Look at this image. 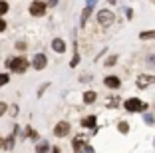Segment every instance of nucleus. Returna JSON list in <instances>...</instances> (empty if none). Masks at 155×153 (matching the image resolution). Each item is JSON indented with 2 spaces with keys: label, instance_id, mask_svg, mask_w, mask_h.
I'll return each instance as SVG.
<instances>
[{
  "label": "nucleus",
  "instance_id": "nucleus-28",
  "mask_svg": "<svg viewBox=\"0 0 155 153\" xmlns=\"http://www.w3.org/2000/svg\"><path fill=\"white\" fill-rule=\"evenodd\" d=\"M0 149H4V139L0 137Z\"/></svg>",
  "mask_w": 155,
  "mask_h": 153
},
{
  "label": "nucleus",
  "instance_id": "nucleus-3",
  "mask_svg": "<svg viewBox=\"0 0 155 153\" xmlns=\"http://www.w3.org/2000/svg\"><path fill=\"white\" fill-rule=\"evenodd\" d=\"M97 22L104 28L111 26V22H114V12H111V10H100V12H97Z\"/></svg>",
  "mask_w": 155,
  "mask_h": 153
},
{
  "label": "nucleus",
  "instance_id": "nucleus-5",
  "mask_svg": "<svg viewBox=\"0 0 155 153\" xmlns=\"http://www.w3.org/2000/svg\"><path fill=\"white\" fill-rule=\"evenodd\" d=\"M54 133H56V137H66V135L70 133V123H68V121H60V123H56Z\"/></svg>",
  "mask_w": 155,
  "mask_h": 153
},
{
  "label": "nucleus",
  "instance_id": "nucleus-26",
  "mask_svg": "<svg viewBox=\"0 0 155 153\" xmlns=\"http://www.w3.org/2000/svg\"><path fill=\"white\" fill-rule=\"evenodd\" d=\"M84 151H86V153H94V149H91L90 145H86V147H84Z\"/></svg>",
  "mask_w": 155,
  "mask_h": 153
},
{
  "label": "nucleus",
  "instance_id": "nucleus-24",
  "mask_svg": "<svg viewBox=\"0 0 155 153\" xmlns=\"http://www.w3.org/2000/svg\"><path fill=\"white\" fill-rule=\"evenodd\" d=\"M16 48H18V50H26V44H24V42H18V44H16Z\"/></svg>",
  "mask_w": 155,
  "mask_h": 153
},
{
  "label": "nucleus",
  "instance_id": "nucleus-22",
  "mask_svg": "<svg viewBox=\"0 0 155 153\" xmlns=\"http://www.w3.org/2000/svg\"><path fill=\"white\" fill-rule=\"evenodd\" d=\"M6 30V20H2V16H0V32Z\"/></svg>",
  "mask_w": 155,
  "mask_h": 153
},
{
  "label": "nucleus",
  "instance_id": "nucleus-13",
  "mask_svg": "<svg viewBox=\"0 0 155 153\" xmlns=\"http://www.w3.org/2000/svg\"><path fill=\"white\" fill-rule=\"evenodd\" d=\"M139 38L141 40H155V30H145L139 34Z\"/></svg>",
  "mask_w": 155,
  "mask_h": 153
},
{
  "label": "nucleus",
  "instance_id": "nucleus-9",
  "mask_svg": "<svg viewBox=\"0 0 155 153\" xmlns=\"http://www.w3.org/2000/svg\"><path fill=\"white\" fill-rule=\"evenodd\" d=\"M104 84H105L107 88H111V90H115V88L121 86V80H119L117 76H107V78L104 80Z\"/></svg>",
  "mask_w": 155,
  "mask_h": 153
},
{
  "label": "nucleus",
  "instance_id": "nucleus-10",
  "mask_svg": "<svg viewBox=\"0 0 155 153\" xmlns=\"http://www.w3.org/2000/svg\"><path fill=\"white\" fill-rule=\"evenodd\" d=\"M151 81H153V78H151V76H139V78H137V86H139V88L143 90V88L149 86Z\"/></svg>",
  "mask_w": 155,
  "mask_h": 153
},
{
  "label": "nucleus",
  "instance_id": "nucleus-17",
  "mask_svg": "<svg viewBox=\"0 0 155 153\" xmlns=\"http://www.w3.org/2000/svg\"><path fill=\"white\" fill-rule=\"evenodd\" d=\"M8 12V2L6 0H0V16H4Z\"/></svg>",
  "mask_w": 155,
  "mask_h": 153
},
{
  "label": "nucleus",
  "instance_id": "nucleus-6",
  "mask_svg": "<svg viewBox=\"0 0 155 153\" xmlns=\"http://www.w3.org/2000/svg\"><path fill=\"white\" fill-rule=\"evenodd\" d=\"M46 64H48V58H46L44 54H36V56H34V60H32L34 70H44Z\"/></svg>",
  "mask_w": 155,
  "mask_h": 153
},
{
  "label": "nucleus",
  "instance_id": "nucleus-4",
  "mask_svg": "<svg viewBox=\"0 0 155 153\" xmlns=\"http://www.w3.org/2000/svg\"><path fill=\"white\" fill-rule=\"evenodd\" d=\"M46 2H42V0H34L32 4H30V14L32 16H44L46 14Z\"/></svg>",
  "mask_w": 155,
  "mask_h": 153
},
{
  "label": "nucleus",
  "instance_id": "nucleus-12",
  "mask_svg": "<svg viewBox=\"0 0 155 153\" xmlns=\"http://www.w3.org/2000/svg\"><path fill=\"white\" fill-rule=\"evenodd\" d=\"M16 131H18V127H14V133L4 139V149H12L14 147V137H16Z\"/></svg>",
  "mask_w": 155,
  "mask_h": 153
},
{
  "label": "nucleus",
  "instance_id": "nucleus-16",
  "mask_svg": "<svg viewBox=\"0 0 155 153\" xmlns=\"http://www.w3.org/2000/svg\"><path fill=\"white\" fill-rule=\"evenodd\" d=\"M90 14H91V8L90 6H86V8H84V12H82V26H86V22H87V18H90Z\"/></svg>",
  "mask_w": 155,
  "mask_h": 153
},
{
  "label": "nucleus",
  "instance_id": "nucleus-27",
  "mask_svg": "<svg viewBox=\"0 0 155 153\" xmlns=\"http://www.w3.org/2000/svg\"><path fill=\"white\" fill-rule=\"evenodd\" d=\"M94 4H96V0H87V6L90 8H94Z\"/></svg>",
  "mask_w": 155,
  "mask_h": 153
},
{
  "label": "nucleus",
  "instance_id": "nucleus-29",
  "mask_svg": "<svg viewBox=\"0 0 155 153\" xmlns=\"http://www.w3.org/2000/svg\"><path fill=\"white\" fill-rule=\"evenodd\" d=\"M110 2H111V4H114V2H115V0H110Z\"/></svg>",
  "mask_w": 155,
  "mask_h": 153
},
{
  "label": "nucleus",
  "instance_id": "nucleus-15",
  "mask_svg": "<svg viewBox=\"0 0 155 153\" xmlns=\"http://www.w3.org/2000/svg\"><path fill=\"white\" fill-rule=\"evenodd\" d=\"M48 149H50L48 141H40V143L36 145V153H48Z\"/></svg>",
  "mask_w": 155,
  "mask_h": 153
},
{
  "label": "nucleus",
  "instance_id": "nucleus-23",
  "mask_svg": "<svg viewBox=\"0 0 155 153\" xmlns=\"http://www.w3.org/2000/svg\"><path fill=\"white\" fill-rule=\"evenodd\" d=\"M44 2H46V6H56L58 4V0H44Z\"/></svg>",
  "mask_w": 155,
  "mask_h": 153
},
{
  "label": "nucleus",
  "instance_id": "nucleus-25",
  "mask_svg": "<svg viewBox=\"0 0 155 153\" xmlns=\"http://www.w3.org/2000/svg\"><path fill=\"white\" fill-rule=\"evenodd\" d=\"M145 121H147V123H153L155 119H153V117H151V115H145Z\"/></svg>",
  "mask_w": 155,
  "mask_h": 153
},
{
  "label": "nucleus",
  "instance_id": "nucleus-11",
  "mask_svg": "<svg viewBox=\"0 0 155 153\" xmlns=\"http://www.w3.org/2000/svg\"><path fill=\"white\" fill-rule=\"evenodd\" d=\"M82 125H84V127H94V129H96V115L84 117V119H82Z\"/></svg>",
  "mask_w": 155,
  "mask_h": 153
},
{
  "label": "nucleus",
  "instance_id": "nucleus-21",
  "mask_svg": "<svg viewBox=\"0 0 155 153\" xmlns=\"http://www.w3.org/2000/svg\"><path fill=\"white\" fill-rule=\"evenodd\" d=\"M6 109H8V105H6L4 101H0V115H4V113H6Z\"/></svg>",
  "mask_w": 155,
  "mask_h": 153
},
{
  "label": "nucleus",
  "instance_id": "nucleus-8",
  "mask_svg": "<svg viewBox=\"0 0 155 153\" xmlns=\"http://www.w3.org/2000/svg\"><path fill=\"white\" fill-rule=\"evenodd\" d=\"M52 50H54V52H58V54H64V52H66L64 40H62V38H54V40H52Z\"/></svg>",
  "mask_w": 155,
  "mask_h": 153
},
{
  "label": "nucleus",
  "instance_id": "nucleus-14",
  "mask_svg": "<svg viewBox=\"0 0 155 153\" xmlns=\"http://www.w3.org/2000/svg\"><path fill=\"white\" fill-rule=\"evenodd\" d=\"M96 91H86V94H84V101H86V104H94V101H96Z\"/></svg>",
  "mask_w": 155,
  "mask_h": 153
},
{
  "label": "nucleus",
  "instance_id": "nucleus-20",
  "mask_svg": "<svg viewBox=\"0 0 155 153\" xmlns=\"http://www.w3.org/2000/svg\"><path fill=\"white\" fill-rule=\"evenodd\" d=\"M117 129H119V131H121V133H127V131H129V125H127V123H125V121H119V125H117Z\"/></svg>",
  "mask_w": 155,
  "mask_h": 153
},
{
  "label": "nucleus",
  "instance_id": "nucleus-7",
  "mask_svg": "<svg viewBox=\"0 0 155 153\" xmlns=\"http://www.w3.org/2000/svg\"><path fill=\"white\" fill-rule=\"evenodd\" d=\"M86 135H78V137H74V151L76 153H80V151H84V147H86Z\"/></svg>",
  "mask_w": 155,
  "mask_h": 153
},
{
  "label": "nucleus",
  "instance_id": "nucleus-19",
  "mask_svg": "<svg viewBox=\"0 0 155 153\" xmlns=\"http://www.w3.org/2000/svg\"><path fill=\"white\" fill-rule=\"evenodd\" d=\"M26 137H30V139H36V137H38V133L32 129V127H26Z\"/></svg>",
  "mask_w": 155,
  "mask_h": 153
},
{
  "label": "nucleus",
  "instance_id": "nucleus-18",
  "mask_svg": "<svg viewBox=\"0 0 155 153\" xmlns=\"http://www.w3.org/2000/svg\"><path fill=\"white\" fill-rule=\"evenodd\" d=\"M8 81H10V76H8V74H0V88L6 86Z\"/></svg>",
  "mask_w": 155,
  "mask_h": 153
},
{
  "label": "nucleus",
  "instance_id": "nucleus-2",
  "mask_svg": "<svg viewBox=\"0 0 155 153\" xmlns=\"http://www.w3.org/2000/svg\"><path fill=\"white\" fill-rule=\"evenodd\" d=\"M123 108L127 109L129 113H133V111H143V109H147V104H143L141 99H137V98H131V99H125Z\"/></svg>",
  "mask_w": 155,
  "mask_h": 153
},
{
  "label": "nucleus",
  "instance_id": "nucleus-1",
  "mask_svg": "<svg viewBox=\"0 0 155 153\" xmlns=\"http://www.w3.org/2000/svg\"><path fill=\"white\" fill-rule=\"evenodd\" d=\"M6 66L12 70V72H16V74H24L28 70V60L24 58V56H18V58H10V60H6Z\"/></svg>",
  "mask_w": 155,
  "mask_h": 153
}]
</instances>
